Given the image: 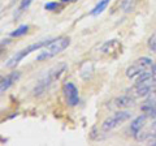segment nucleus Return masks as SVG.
Segmentation results:
<instances>
[{"label": "nucleus", "mask_w": 156, "mask_h": 146, "mask_svg": "<svg viewBox=\"0 0 156 146\" xmlns=\"http://www.w3.org/2000/svg\"><path fill=\"white\" fill-rule=\"evenodd\" d=\"M69 45H70V38H68V37H60V38H56V39L50 41L43 47L41 53L37 56V61L51 59V57L60 53L61 51H64Z\"/></svg>", "instance_id": "1"}, {"label": "nucleus", "mask_w": 156, "mask_h": 146, "mask_svg": "<svg viewBox=\"0 0 156 146\" xmlns=\"http://www.w3.org/2000/svg\"><path fill=\"white\" fill-rule=\"evenodd\" d=\"M65 69H66V64H65V63H60V64H57L53 68H51V69L48 71L41 80H39L38 85L35 86V89H34V94L39 95V94L44 93L47 87L50 86L53 81H56L58 77L62 75V72H64Z\"/></svg>", "instance_id": "2"}, {"label": "nucleus", "mask_w": 156, "mask_h": 146, "mask_svg": "<svg viewBox=\"0 0 156 146\" xmlns=\"http://www.w3.org/2000/svg\"><path fill=\"white\" fill-rule=\"evenodd\" d=\"M152 67H154V63L150 57H139L138 60H135V63L133 65L128 67L126 69V76L129 78H138L139 76H142L143 73H148V72H152Z\"/></svg>", "instance_id": "3"}, {"label": "nucleus", "mask_w": 156, "mask_h": 146, "mask_svg": "<svg viewBox=\"0 0 156 146\" xmlns=\"http://www.w3.org/2000/svg\"><path fill=\"white\" fill-rule=\"evenodd\" d=\"M130 118H131V112H129V111H119V112H115L112 116L107 118L103 121L101 129H103L104 132H109V130L115 129L116 126H119L120 124L125 123V121L129 120Z\"/></svg>", "instance_id": "4"}, {"label": "nucleus", "mask_w": 156, "mask_h": 146, "mask_svg": "<svg viewBox=\"0 0 156 146\" xmlns=\"http://www.w3.org/2000/svg\"><path fill=\"white\" fill-rule=\"evenodd\" d=\"M48 42H50V41H41V42H38V43H34V45H30L29 47L23 48V50H21V51H18L17 53H14V55L8 60V63L5 64L7 68H14L25 56H27L29 53H31L33 51H37V50H39V48L44 47Z\"/></svg>", "instance_id": "5"}, {"label": "nucleus", "mask_w": 156, "mask_h": 146, "mask_svg": "<svg viewBox=\"0 0 156 146\" xmlns=\"http://www.w3.org/2000/svg\"><path fill=\"white\" fill-rule=\"evenodd\" d=\"M64 95L65 99L68 102L69 106H77L80 103V95H78V89L72 84V82H68L64 85Z\"/></svg>", "instance_id": "6"}, {"label": "nucleus", "mask_w": 156, "mask_h": 146, "mask_svg": "<svg viewBox=\"0 0 156 146\" xmlns=\"http://www.w3.org/2000/svg\"><path fill=\"white\" fill-rule=\"evenodd\" d=\"M151 91H152V86L144 84H135L131 89L128 90V94L131 95L133 98H143V97L148 95Z\"/></svg>", "instance_id": "7"}, {"label": "nucleus", "mask_w": 156, "mask_h": 146, "mask_svg": "<svg viewBox=\"0 0 156 146\" xmlns=\"http://www.w3.org/2000/svg\"><path fill=\"white\" fill-rule=\"evenodd\" d=\"M113 102H115V106L119 107V108H128V107L133 106L135 103V98H133V97L129 94H126V95L117 97Z\"/></svg>", "instance_id": "8"}, {"label": "nucleus", "mask_w": 156, "mask_h": 146, "mask_svg": "<svg viewBox=\"0 0 156 146\" xmlns=\"http://www.w3.org/2000/svg\"><path fill=\"white\" fill-rule=\"evenodd\" d=\"M18 78H20V73L18 72H13V73H11V75H8L7 77H4V78L2 80V85H0V90H2V93H4L5 90H8Z\"/></svg>", "instance_id": "9"}, {"label": "nucleus", "mask_w": 156, "mask_h": 146, "mask_svg": "<svg viewBox=\"0 0 156 146\" xmlns=\"http://www.w3.org/2000/svg\"><path fill=\"white\" fill-rule=\"evenodd\" d=\"M146 119H147V115H140V116L135 118L133 121H131V124H130V130H131V133H133L134 136L138 134V133L140 132V129L143 128Z\"/></svg>", "instance_id": "10"}, {"label": "nucleus", "mask_w": 156, "mask_h": 146, "mask_svg": "<svg viewBox=\"0 0 156 146\" xmlns=\"http://www.w3.org/2000/svg\"><path fill=\"white\" fill-rule=\"evenodd\" d=\"M120 48H121V45L116 39H112L109 42H107L105 45L101 47V51L103 53H107V55H112V52H116L119 53L120 52Z\"/></svg>", "instance_id": "11"}, {"label": "nucleus", "mask_w": 156, "mask_h": 146, "mask_svg": "<svg viewBox=\"0 0 156 146\" xmlns=\"http://www.w3.org/2000/svg\"><path fill=\"white\" fill-rule=\"evenodd\" d=\"M109 2H111V0H99V3H98L94 7V9H92L90 13L92 14V16H98V14H100L107 8V5L109 4Z\"/></svg>", "instance_id": "12"}, {"label": "nucleus", "mask_w": 156, "mask_h": 146, "mask_svg": "<svg viewBox=\"0 0 156 146\" xmlns=\"http://www.w3.org/2000/svg\"><path fill=\"white\" fill-rule=\"evenodd\" d=\"M27 31H29V26L27 25H23V26H20L18 29H16L14 31H12L11 35L12 37H22V35H25Z\"/></svg>", "instance_id": "13"}, {"label": "nucleus", "mask_w": 156, "mask_h": 146, "mask_svg": "<svg viewBox=\"0 0 156 146\" xmlns=\"http://www.w3.org/2000/svg\"><path fill=\"white\" fill-rule=\"evenodd\" d=\"M148 48L151 51H156V34L150 37L148 39Z\"/></svg>", "instance_id": "14"}, {"label": "nucleus", "mask_w": 156, "mask_h": 146, "mask_svg": "<svg viewBox=\"0 0 156 146\" xmlns=\"http://www.w3.org/2000/svg\"><path fill=\"white\" fill-rule=\"evenodd\" d=\"M33 3V0H21V4H20V11L23 12L25 9L29 8V5Z\"/></svg>", "instance_id": "15"}, {"label": "nucleus", "mask_w": 156, "mask_h": 146, "mask_svg": "<svg viewBox=\"0 0 156 146\" xmlns=\"http://www.w3.org/2000/svg\"><path fill=\"white\" fill-rule=\"evenodd\" d=\"M44 8L47 9V11H56L57 8H60V4H57V3H47Z\"/></svg>", "instance_id": "16"}, {"label": "nucleus", "mask_w": 156, "mask_h": 146, "mask_svg": "<svg viewBox=\"0 0 156 146\" xmlns=\"http://www.w3.org/2000/svg\"><path fill=\"white\" fill-rule=\"evenodd\" d=\"M152 76H154V78L156 80V63H155L154 67H152Z\"/></svg>", "instance_id": "17"}, {"label": "nucleus", "mask_w": 156, "mask_h": 146, "mask_svg": "<svg viewBox=\"0 0 156 146\" xmlns=\"http://www.w3.org/2000/svg\"><path fill=\"white\" fill-rule=\"evenodd\" d=\"M62 2H70V0H62Z\"/></svg>", "instance_id": "18"}]
</instances>
